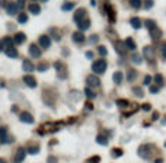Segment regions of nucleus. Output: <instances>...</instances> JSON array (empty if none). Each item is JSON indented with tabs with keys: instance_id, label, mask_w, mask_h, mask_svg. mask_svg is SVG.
<instances>
[{
	"instance_id": "nucleus-1",
	"label": "nucleus",
	"mask_w": 166,
	"mask_h": 163,
	"mask_svg": "<svg viewBox=\"0 0 166 163\" xmlns=\"http://www.w3.org/2000/svg\"><path fill=\"white\" fill-rule=\"evenodd\" d=\"M106 69H108V63L105 58H99L92 64V72L95 74H102V73H105Z\"/></svg>"
},
{
	"instance_id": "nucleus-2",
	"label": "nucleus",
	"mask_w": 166,
	"mask_h": 163,
	"mask_svg": "<svg viewBox=\"0 0 166 163\" xmlns=\"http://www.w3.org/2000/svg\"><path fill=\"white\" fill-rule=\"evenodd\" d=\"M54 67H55V70H57V76H58V79L64 80V79L67 77L66 64H64L63 61H55V63H54Z\"/></svg>"
},
{
	"instance_id": "nucleus-3",
	"label": "nucleus",
	"mask_w": 166,
	"mask_h": 163,
	"mask_svg": "<svg viewBox=\"0 0 166 163\" xmlns=\"http://www.w3.org/2000/svg\"><path fill=\"white\" fill-rule=\"evenodd\" d=\"M139 156L143 159H150L152 157V146L150 144H144L139 147Z\"/></svg>"
},
{
	"instance_id": "nucleus-4",
	"label": "nucleus",
	"mask_w": 166,
	"mask_h": 163,
	"mask_svg": "<svg viewBox=\"0 0 166 163\" xmlns=\"http://www.w3.org/2000/svg\"><path fill=\"white\" fill-rule=\"evenodd\" d=\"M28 51H29V55H31V57H34V58H40L41 54H42L40 45H37V44H31V45H29V48H28Z\"/></svg>"
},
{
	"instance_id": "nucleus-5",
	"label": "nucleus",
	"mask_w": 166,
	"mask_h": 163,
	"mask_svg": "<svg viewBox=\"0 0 166 163\" xmlns=\"http://www.w3.org/2000/svg\"><path fill=\"white\" fill-rule=\"evenodd\" d=\"M38 44L41 45V48L48 50V48L51 47V38H50L48 35H41L40 38H38Z\"/></svg>"
},
{
	"instance_id": "nucleus-6",
	"label": "nucleus",
	"mask_w": 166,
	"mask_h": 163,
	"mask_svg": "<svg viewBox=\"0 0 166 163\" xmlns=\"http://www.w3.org/2000/svg\"><path fill=\"white\" fill-rule=\"evenodd\" d=\"M23 83L28 86V87H31V89H35L37 86H38V83H37V79L34 77V76H31V74H26V76H23Z\"/></svg>"
},
{
	"instance_id": "nucleus-7",
	"label": "nucleus",
	"mask_w": 166,
	"mask_h": 163,
	"mask_svg": "<svg viewBox=\"0 0 166 163\" xmlns=\"http://www.w3.org/2000/svg\"><path fill=\"white\" fill-rule=\"evenodd\" d=\"M25 156H26V149L23 147H19L16 154H15V159H13V163H22L25 160Z\"/></svg>"
},
{
	"instance_id": "nucleus-8",
	"label": "nucleus",
	"mask_w": 166,
	"mask_h": 163,
	"mask_svg": "<svg viewBox=\"0 0 166 163\" xmlns=\"http://www.w3.org/2000/svg\"><path fill=\"white\" fill-rule=\"evenodd\" d=\"M86 83H87V86H89V87H99L101 80L98 79V76L90 74V76H87V77H86Z\"/></svg>"
},
{
	"instance_id": "nucleus-9",
	"label": "nucleus",
	"mask_w": 166,
	"mask_h": 163,
	"mask_svg": "<svg viewBox=\"0 0 166 163\" xmlns=\"http://www.w3.org/2000/svg\"><path fill=\"white\" fill-rule=\"evenodd\" d=\"M6 13L9 16H15V15H19V9L16 6L15 2H9V5L6 6Z\"/></svg>"
},
{
	"instance_id": "nucleus-10",
	"label": "nucleus",
	"mask_w": 166,
	"mask_h": 163,
	"mask_svg": "<svg viewBox=\"0 0 166 163\" xmlns=\"http://www.w3.org/2000/svg\"><path fill=\"white\" fill-rule=\"evenodd\" d=\"M86 18V9H83V7H80L77 10H74V16H73V20L77 23L80 20H83Z\"/></svg>"
},
{
	"instance_id": "nucleus-11",
	"label": "nucleus",
	"mask_w": 166,
	"mask_h": 163,
	"mask_svg": "<svg viewBox=\"0 0 166 163\" xmlns=\"http://www.w3.org/2000/svg\"><path fill=\"white\" fill-rule=\"evenodd\" d=\"M143 55H144V58L149 60V61H152L154 58V48L152 45H147L143 48Z\"/></svg>"
},
{
	"instance_id": "nucleus-12",
	"label": "nucleus",
	"mask_w": 166,
	"mask_h": 163,
	"mask_svg": "<svg viewBox=\"0 0 166 163\" xmlns=\"http://www.w3.org/2000/svg\"><path fill=\"white\" fill-rule=\"evenodd\" d=\"M22 70L26 73H32L35 70V66H34V63L29 58H25L22 61Z\"/></svg>"
},
{
	"instance_id": "nucleus-13",
	"label": "nucleus",
	"mask_w": 166,
	"mask_h": 163,
	"mask_svg": "<svg viewBox=\"0 0 166 163\" xmlns=\"http://www.w3.org/2000/svg\"><path fill=\"white\" fill-rule=\"evenodd\" d=\"M114 47H115V50H117V52H118L120 55H125L127 47H125V44H124V41H115V42H114Z\"/></svg>"
},
{
	"instance_id": "nucleus-14",
	"label": "nucleus",
	"mask_w": 166,
	"mask_h": 163,
	"mask_svg": "<svg viewBox=\"0 0 166 163\" xmlns=\"http://www.w3.org/2000/svg\"><path fill=\"white\" fill-rule=\"evenodd\" d=\"M5 54H6L7 57H10V58H16V57L19 55V52H18V50H16L15 45L6 47V48H5Z\"/></svg>"
},
{
	"instance_id": "nucleus-15",
	"label": "nucleus",
	"mask_w": 166,
	"mask_h": 163,
	"mask_svg": "<svg viewBox=\"0 0 166 163\" xmlns=\"http://www.w3.org/2000/svg\"><path fill=\"white\" fill-rule=\"evenodd\" d=\"M19 119L25 124H34V117L29 114V112H20Z\"/></svg>"
},
{
	"instance_id": "nucleus-16",
	"label": "nucleus",
	"mask_w": 166,
	"mask_h": 163,
	"mask_svg": "<svg viewBox=\"0 0 166 163\" xmlns=\"http://www.w3.org/2000/svg\"><path fill=\"white\" fill-rule=\"evenodd\" d=\"M26 41V35L23 32H16L13 37V42L16 44V45H22L23 42Z\"/></svg>"
},
{
	"instance_id": "nucleus-17",
	"label": "nucleus",
	"mask_w": 166,
	"mask_h": 163,
	"mask_svg": "<svg viewBox=\"0 0 166 163\" xmlns=\"http://www.w3.org/2000/svg\"><path fill=\"white\" fill-rule=\"evenodd\" d=\"M72 39H73V42H76V44H83V42H85V34H82L80 31L73 32Z\"/></svg>"
},
{
	"instance_id": "nucleus-18",
	"label": "nucleus",
	"mask_w": 166,
	"mask_h": 163,
	"mask_svg": "<svg viewBox=\"0 0 166 163\" xmlns=\"http://www.w3.org/2000/svg\"><path fill=\"white\" fill-rule=\"evenodd\" d=\"M77 28L80 29V32H82V31H86V29H89V28H90V19L85 18L83 20L77 22Z\"/></svg>"
},
{
	"instance_id": "nucleus-19",
	"label": "nucleus",
	"mask_w": 166,
	"mask_h": 163,
	"mask_svg": "<svg viewBox=\"0 0 166 163\" xmlns=\"http://www.w3.org/2000/svg\"><path fill=\"white\" fill-rule=\"evenodd\" d=\"M150 37H152L153 41H159V39L162 38V31H160L159 28L156 26L153 31H150Z\"/></svg>"
},
{
	"instance_id": "nucleus-20",
	"label": "nucleus",
	"mask_w": 166,
	"mask_h": 163,
	"mask_svg": "<svg viewBox=\"0 0 166 163\" xmlns=\"http://www.w3.org/2000/svg\"><path fill=\"white\" fill-rule=\"evenodd\" d=\"M28 9H29V12L32 13V15H40L41 13V6L38 3H31V5L28 6Z\"/></svg>"
},
{
	"instance_id": "nucleus-21",
	"label": "nucleus",
	"mask_w": 166,
	"mask_h": 163,
	"mask_svg": "<svg viewBox=\"0 0 166 163\" xmlns=\"http://www.w3.org/2000/svg\"><path fill=\"white\" fill-rule=\"evenodd\" d=\"M122 79H124V74L121 72H115L112 74V80L115 85H121V82H122Z\"/></svg>"
},
{
	"instance_id": "nucleus-22",
	"label": "nucleus",
	"mask_w": 166,
	"mask_h": 163,
	"mask_svg": "<svg viewBox=\"0 0 166 163\" xmlns=\"http://www.w3.org/2000/svg\"><path fill=\"white\" fill-rule=\"evenodd\" d=\"M124 44H125V47L128 48V50H136V42H134L133 38H125V41H124Z\"/></svg>"
},
{
	"instance_id": "nucleus-23",
	"label": "nucleus",
	"mask_w": 166,
	"mask_h": 163,
	"mask_svg": "<svg viewBox=\"0 0 166 163\" xmlns=\"http://www.w3.org/2000/svg\"><path fill=\"white\" fill-rule=\"evenodd\" d=\"M136 77H137V70L130 69V70H128V73H127V80L133 82V80H136Z\"/></svg>"
},
{
	"instance_id": "nucleus-24",
	"label": "nucleus",
	"mask_w": 166,
	"mask_h": 163,
	"mask_svg": "<svg viewBox=\"0 0 166 163\" xmlns=\"http://www.w3.org/2000/svg\"><path fill=\"white\" fill-rule=\"evenodd\" d=\"M72 9H74L73 2H66V3H63V6H61V10H64V12H69V10H72Z\"/></svg>"
},
{
	"instance_id": "nucleus-25",
	"label": "nucleus",
	"mask_w": 166,
	"mask_h": 163,
	"mask_svg": "<svg viewBox=\"0 0 166 163\" xmlns=\"http://www.w3.org/2000/svg\"><path fill=\"white\" fill-rule=\"evenodd\" d=\"M106 10H108V18H109V22L114 23V22H115V12H114V9L111 6H108V7H106Z\"/></svg>"
},
{
	"instance_id": "nucleus-26",
	"label": "nucleus",
	"mask_w": 166,
	"mask_h": 163,
	"mask_svg": "<svg viewBox=\"0 0 166 163\" xmlns=\"http://www.w3.org/2000/svg\"><path fill=\"white\" fill-rule=\"evenodd\" d=\"M144 26H146L149 31H153V29L156 28V22L152 19H147V20H144Z\"/></svg>"
},
{
	"instance_id": "nucleus-27",
	"label": "nucleus",
	"mask_w": 166,
	"mask_h": 163,
	"mask_svg": "<svg viewBox=\"0 0 166 163\" xmlns=\"http://www.w3.org/2000/svg\"><path fill=\"white\" fill-rule=\"evenodd\" d=\"M2 44H3V45H6V47H12V45H15L13 38H10V37H5V38L2 39Z\"/></svg>"
},
{
	"instance_id": "nucleus-28",
	"label": "nucleus",
	"mask_w": 166,
	"mask_h": 163,
	"mask_svg": "<svg viewBox=\"0 0 166 163\" xmlns=\"http://www.w3.org/2000/svg\"><path fill=\"white\" fill-rule=\"evenodd\" d=\"M130 22H131V26H133L134 29H140V28H141V20H140L139 18H133Z\"/></svg>"
},
{
	"instance_id": "nucleus-29",
	"label": "nucleus",
	"mask_w": 166,
	"mask_h": 163,
	"mask_svg": "<svg viewBox=\"0 0 166 163\" xmlns=\"http://www.w3.org/2000/svg\"><path fill=\"white\" fill-rule=\"evenodd\" d=\"M96 143L101 144V146H106V144H108V138H106L105 136H102V134H99V136L96 137Z\"/></svg>"
},
{
	"instance_id": "nucleus-30",
	"label": "nucleus",
	"mask_w": 166,
	"mask_h": 163,
	"mask_svg": "<svg viewBox=\"0 0 166 163\" xmlns=\"http://www.w3.org/2000/svg\"><path fill=\"white\" fill-rule=\"evenodd\" d=\"M154 82L157 83V87H160V86L165 85V79H163L162 74H156V76H154Z\"/></svg>"
},
{
	"instance_id": "nucleus-31",
	"label": "nucleus",
	"mask_w": 166,
	"mask_h": 163,
	"mask_svg": "<svg viewBox=\"0 0 166 163\" xmlns=\"http://www.w3.org/2000/svg\"><path fill=\"white\" fill-rule=\"evenodd\" d=\"M28 22V15L26 13H19L18 15V23H26Z\"/></svg>"
},
{
	"instance_id": "nucleus-32",
	"label": "nucleus",
	"mask_w": 166,
	"mask_h": 163,
	"mask_svg": "<svg viewBox=\"0 0 166 163\" xmlns=\"http://www.w3.org/2000/svg\"><path fill=\"white\" fill-rule=\"evenodd\" d=\"M85 95H86V98H89V99H95V98H96V93H95L90 87H86V89H85Z\"/></svg>"
},
{
	"instance_id": "nucleus-33",
	"label": "nucleus",
	"mask_w": 166,
	"mask_h": 163,
	"mask_svg": "<svg viewBox=\"0 0 166 163\" xmlns=\"http://www.w3.org/2000/svg\"><path fill=\"white\" fill-rule=\"evenodd\" d=\"M133 93L137 98H143V96H144V92H143L141 87H133Z\"/></svg>"
},
{
	"instance_id": "nucleus-34",
	"label": "nucleus",
	"mask_w": 166,
	"mask_h": 163,
	"mask_svg": "<svg viewBox=\"0 0 166 163\" xmlns=\"http://www.w3.org/2000/svg\"><path fill=\"white\" fill-rule=\"evenodd\" d=\"M131 61H133L134 64H141V63H143V58L140 57L139 54H133V55H131Z\"/></svg>"
},
{
	"instance_id": "nucleus-35",
	"label": "nucleus",
	"mask_w": 166,
	"mask_h": 163,
	"mask_svg": "<svg viewBox=\"0 0 166 163\" xmlns=\"http://www.w3.org/2000/svg\"><path fill=\"white\" fill-rule=\"evenodd\" d=\"M35 69H37V70H38V72H47V70H48V63H40V64L37 66V67H35Z\"/></svg>"
},
{
	"instance_id": "nucleus-36",
	"label": "nucleus",
	"mask_w": 166,
	"mask_h": 163,
	"mask_svg": "<svg viewBox=\"0 0 166 163\" xmlns=\"http://www.w3.org/2000/svg\"><path fill=\"white\" fill-rule=\"evenodd\" d=\"M26 153H29V154H37V153H40V146H32V147H29L26 150Z\"/></svg>"
},
{
	"instance_id": "nucleus-37",
	"label": "nucleus",
	"mask_w": 166,
	"mask_h": 163,
	"mask_svg": "<svg viewBox=\"0 0 166 163\" xmlns=\"http://www.w3.org/2000/svg\"><path fill=\"white\" fill-rule=\"evenodd\" d=\"M50 34H51V35H53V38L55 39V41H60V35H58V31H57V29H55V28H51V29H50Z\"/></svg>"
},
{
	"instance_id": "nucleus-38",
	"label": "nucleus",
	"mask_w": 166,
	"mask_h": 163,
	"mask_svg": "<svg viewBox=\"0 0 166 163\" xmlns=\"http://www.w3.org/2000/svg\"><path fill=\"white\" fill-rule=\"evenodd\" d=\"M130 5L133 9H140L141 7V0H130Z\"/></svg>"
},
{
	"instance_id": "nucleus-39",
	"label": "nucleus",
	"mask_w": 166,
	"mask_h": 163,
	"mask_svg": "<svg viewBox=\"0 0 166 163\" xmlns=\"http://www.w3.org/2000/svg\"><path fill=\"white\" fill-rule=\"evenodd\" d=\"M117 105H118L120 108H127V106H128V101H125V99H118V101H117Z\"/></svg>"
},
{
	"instance_id": "nucleus-40",
	"label": "nucleus",
	"mask_w": 166,
	"mask_h": 163,
	"mask_svg": "<svg viewBox=\"0 0 166 163\" xmlns=\"http://www.w3.org/2000/svg\"><path fill=\"white\" fill-rule=\"evenodd\" d=\"M7 137V127H0V140Z\"/></svg>"
},
{
	"instance_id": "nucleus-41",
	"label": "nucleus",
	"mask_w": 166,
	"mask_h": 163,
	"mask_svg": "<svg viewBox=\"0 0 166 163\" xmlns=\"http://www.w3.org/2000/svg\"><path fill=\"white\" fill-rule=\"evenodd\" d=\"M86 163H101V157L99 156H92L86 160Z\"/></svg>"
},
{
	"instance_id": "nucleus-42",
	"label": "nucleus",
	"mask_w": 166,
	"mask_h": 163,
	"mask_svg": "<svg viewBox=\"0 0 166 163\" xmlns=\"http://www.w3.org/2000/svg\"><path fill=\"white\" fill-rule=\"evenodd\" d=\"M112 157H121L122 156V150L121 149H112Z\"/></svg>"
},
{
	"instance_id": "nucleus-43",
	"label": "nucleus",
	"mask_w": 166,
	"mask_h": 163,
	"mask_svg": "<svg viewBox=\"0 0 166 163\" xmlns=\"http://www.w3.org/2000/svg\"><path fill=\"white\" fill-rule=\"evenodd\" d=\"M13 141H15V138L13 137H9V136L5 137L3 140H0V143H2V144H9V143H13Z\"/></svg>"
},
{
	"instance_id": "nucleus-44",
	"label": "nucleus",
	"mask_w": 166,
	"mask_h": 163,
	"mask_svg": "<svg viewBox=\"0 0 166 163\" xmlns=\"http://www.w3.org/2000/svg\"><path fill=\"white\" fill-rule=\"evenodd\" d=\"M98 52H99V54L102 55V57H105V55H106V52H108V51H106V48H105L104 45H99V47H98Z\"/></svg>"
},
{
	"instance_id": "nucleus-45",
	"label": "nucleus",
	"mask_w": 166,
	"mask_h": 163,
	"mask_svg": "<svg viewBox=\"0 0 166 163\" xmlns=\"http://www.w3.org/2000/svg\"><path fill=\"white\" fill-rule=\"evenodd\" d=\"M25 2H26V0H16V2H15L19 10H20V9H23V7H25Z\"/></svg>"
},
{
	"instance_id": "nucleus-46",
	"label": "nucleus",
	"mask_w": 166,
	"mask_h": 163,
	"mask_svg": "<svg viewBox=\"0 0 166 163\" xmlns=\"http://www.w3.org/2000/svg\"><path fill=\"white\" fill-rule=\"evenodd\" d=\"M150 83H152V76L146 74V76H144V80H143V85L147 86V85H150Z\"/></svg>"
},
{
	"instance_id": "nucleus-47",
	"label": "nucleus",
	"mask_w": 166,
	"mask_h": 163,
	"mask_svg": "<svg viewBox=\"0 0 166 163\" xmlns=\"http://www.w3.org/2000/svg\"><path fill=\"white\" fill-rule=\"evenodd\" d=\"M153 6V0H144V9H150Z\"/></svg>"
},
{
	"instance_id": "nucleus-48",
	"label": "nucleus",
	"mask_w": 166,
	"mask_h": 163,
	"mask_svg": "<svg viewBox=\"0 0 166 163\" xmlns=\"http://www.w3.org/2000/svg\"><path fill=\"white\" fill-rule=\"evenodd\" d=\"M160 52H162V57L166 60V42L162 45V48H160Z\"/></svg>"
},
{
	"instance_id": "nucleus-49",
	"label": "nucleus",
	"mask_w": 166,
	"mask_h": 163,
	"mask_svg": "<svg viewBox=\"0 0 166 163\" xmlns=\"http://www.w3.org/2000/svg\"><path fill=\"white\" fill-rule=\"evenodd\" d=\"M58 160H57V157L55 156H50L48 157V160H47V163H57Z\"/></svg>"
},
{
	"instance_id": "nucleus-50",
	"label": "nucleus",
	"mask_w": 166,
	"mask_h": 163,
	"mask_svg": "<svg viewBox=\"0 0 166 163\" xmlns=\"http://www.w3.org/2000/svg\"><path fill=\"white\" fill-rule=\"evenodd\" d=\"M149 90H150V93L154 95V93H157V92H159V87H157V86H150V89H149Z\"/></svg>"
},
{
	"instance_id": "nucleus-51",
	"label": "nucleus",
	"mask_w": 166,
	"mask_h": 163,
	"mask_svg": "<svg viewBox=\"0 0 166 163\" xmlns=\"http://www.w3.org/2000/svg\"><path fill=\"white\" fill-rule=\"evenodd\" d=\"M98 41H99V38H98L96 35H92V37H90V42H98Z\"/></svg>"
},
{
	"instance_id": "nucleus-52",
	"label": "nucleus",
	"mask_w": 166,
	"mask_h": 163,
	"mask_svg": "<svg viewBox=\"0 0 166 163\" xmlns=\"http://www.w3.org/2000/svg\"><path fill=\"white\" fill-rule=\"evenodd\" d=\"M7 5H9V2L7 0H0V6H3V7H6Z\"/></svg>"
},
{
	"instance_id": "nucleus-53",
	"label": "nucleus",
	"mask_w": 166,
	"mask_h": 163,
	"mask_svg": "<svg viewBox=\"0 0 166 163\" xmlns=\"http://www.w3.org/2000/svg\"><path fill=\"white\" fill-rule=\"evenodd\" d=\"M86 58H93V52L92 51H86Z\"/></svg>"
},
{
	"instance_id": "nucleus-54",
	"label": "nucleus",
	"mask_w": 166,
	"mask_h": 163,
	"mask_svg": "<svg viewBox=\"0 0 166 163\" xmlns=\"http://www.w3.org/2000/svg\"><path fill=\"white\" fill-rule=\"evenodd\" d=\"M143 109H144V111H150V109H152V106H150L149 104H146V105H143Z\"/></svg>"
},
{
	"instance_id": "nucleus-55",
	"label": "nucleus",
	"mask_w": 166,
	"mask_h": 163,
	"mask_svg": "<svg viewBox=\"0 0 166 163\" xmlns=\"http://www.w3.org/2000/svg\"><path fill=\"white\" fill-rule=\"evenodd\" d=\"M2 51H5V45L2 44V39H0V52H2Z\"/></svg>"
},
{
	"instance_id": "nucleus-56",
	"label": "nucleus",
	"mask_w": 166,
	"mask_h": 163,
	"mask_svg": "<svg viewBox=\"0 0 166 163\" xmlns=\"http://www.w3.org/2000/svg\"><path fill=\"white\" fill-rule=\"evenodd\" d=\"M157 118H159V114H157V112H156V114H153V119H157Z\"/></svg>"
},
{
	"instance_id": "nucleus-57",
	"label": "nucleus",
	"mask_w": 166,
	"mask_h": 163,
	"mask_svg": "<svg viewBox=\"0 0 166 163\" xmlns=\"http://www.w3.org/2000/svg\"><path fill=\"white\" fill-rule=\"evenodd\" d=\"M154 163H163V160H162V159H156V160H154Z\"/></svg>"
},
{
	"instance_id": "nucleus-58",
	"label": "nucleus",
	"mask_w": 166,
	"mask_h": 163,
	"mask_svg": "<svg viewBox=\"0 0 166 163\" xmlns=\"http://www.w3.org/2000/svg\"><path fill=\"white\" fill-rule=\"evenodd\" d=\"M0 163H7V162L5 160V159H0Z\"/></svg>"
},
{
	"instance_id": "nucleus-59",
	"label": "nucleus",
	"mask_w": 166,
	"mask_h": 163,
	"mask_svg": "<svg viewBox=\"0 0 166 163\" xmlns=\"http://www.w3.org/2000/svg\"><path fill=\"white\" fill-rule=\"evenodd\" d=\"M0 87H5V83H3V82H0Z\"/></svg>"
},
{
	"instance_id": "nucleus-60",
	"label": "nucleus",
	"mask_w": 166,
	"mask_h": 163,
	"mask_svg": "<svg viewBox=\"0 0 166 163\" xmlns=\"http://www.w3.org/2000/svg\"><path fill=\"white\" fill-rule=\"evenodd\" d=\"M40 2H42V3H45V2H48V0H40Z\"/></svg>"
},
{
	"instance_id": "nucleus-61",
	"label": "nucleus",
	"mask_w": 166,
	"mask_h": 163,
	"mask_svg": "<svg viewBox=\"0 0 166 163\" xmlns=\"http://www.w3.org/2000/svg\"><path fill=\"white\" fill-rule=\"evenodd\" d=\"M35 2H37V0H32V3H35Z\"/></svg>"
},
{
	"instance_id": "nucleus-62",
	"label": "nucleus",
	"mask_w": 166,
	"mask_h": 163,
	"mask_svg": "<svg viewBox=\"0 0 166 163\" xmlns=\"http://www.w3.org/2000/svg\"><path fill=\"white\" fill-rule=\"evenodd\" d=\"M165 147H166V141H165Z\"/></svg>"
}]
</instances>
